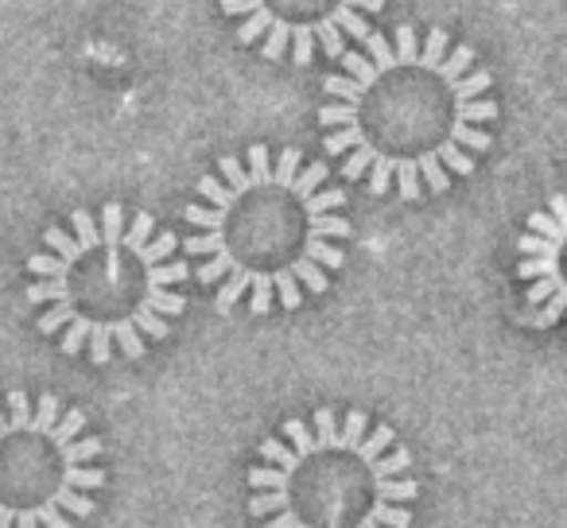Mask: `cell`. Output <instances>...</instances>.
I'll list each match as a JSON object with an SVG mask.
<instances>
[{"instance_id":"obj_1","label":"cell","mask_w":567,"mask_h":528,"mask_svg":"<svg viewBox=\"0 0 567 528\" xmlns=\"http://www.w3.org/2000/svg\"><path fill=\"white\" fill-rule=\"evenodd\" d=\"M323 94L327 152L370 195H443L494 144V79L443 28L370 32L342 55Z\"/></svg>"},{"instance_id":"obj_2","label":"cell","mask_w":567,"mask_h":528,"mask_svg":"<svg viewBox=\"0 0 567 528\" xmlns=\"http://www.w3.org/2000/svg\"><path fill=\"white\" fill-rule=\"evenodd\" d=\"M342 206L347 195L323 164L303 159L300 148L252 144L198 179L195 203L183 210V249L221 315L241 303L252 315L296 311L323 296L347 260Z\"/></svg>"},{"instance_id":"obj_3","label":"cell","mask_w":567,"mask_h":528,"mask_svg":"<svg viewBox=\"0 0 567 528\" xmlns=\"http://www.w3.org/2000/svg\"><path fill=\"white\" fill-rule=\"evenodd\" d=\"M28 272L35 327L63 354L94 365L144 358L187 308V260L175 234L121 203H105L97 214L74 210L66 226H51L43 249L28 257Z\"/></svg>"},{"instance_id":"obj_4","label":"cell","mask_w":567,"mask_h":528,"mask_svg":"<svg viewBox=\"0 0 567 528\" xmlns=\"http://www.w3.org/2000/svg\"><path fill=\"white\" fill-rule=\"evenodd\" d=\"M245 470L260 528H409L420 482L389 424L362 408L288 420Z\"/></svg>"},{"instance_id":"obj_5","label":"cell","mask_w":567,"mask_h":528,"mask_svg":"<svg viewBox=\"0 0 567 528\" xmlns=\"http://www.w3.org/2000/svg\"><path fill=\"white\" fill-rule=\"evenodd\" d=\"M102 439L55 393L0 401V528H74L94 517Z\"/></svg>"},{"instance_id":"obj_6","label":"cell","mask_w":567,"mask_h":528,"mask_svg":"<svg viewBox=\"0 0 567 528\" xmlns=\"http://www.w3.org/2000/svg\"><path fill=\"white\" fill-rule=\"evenodd\" d=\"M385 0H221L237 40L272 63L308 66L316 55H347L342 43L365 40Z\"/></svg>"},{"instance_id":"obj_7","label":"cell","mask_w":567,"mask_h":528,"mask_svg":"<svg viewBox=\"0 0 567 528\" xmlns=\"http://www.w3.org/2000/svg\"><path fill=\"white\" fill-rule=\"evenodd\" d=\"M517 277L540 327H567V195L528 214L517 241Z\"/></svg>"}]
</instances>
